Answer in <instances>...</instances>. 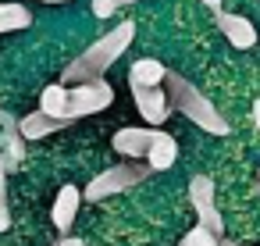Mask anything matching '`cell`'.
<instances>
[{
	"label": "cell",
	"mask_w": 260,
	"mask_h": 246,
	"mask_svg": "<svg viewBox=\"0 0 260 246\" xmlns=\"http://www.w3.org/2000/svg\"><path fill=\"white\" fill-rule=\"evenodd\" d=\"M153 171L143 164V161H125V164H114V168H104L100 175H93V182L82 189V200L96 203V200H107V196H118L139 182H146Z\"/></svg>",
	"instance_id": "3"
},
{
	"label": "cell",
	"mask_w": 260,
	"mask_h": 246,
	"mask_svg": "<svg viewBox=\"0 0 260 246\" xmlns=\"http://www.w3.org/2000/svg\"><path fill=\"white\" fill-rule=\"evenodd\" d=\"M40 4H72V0H40Z\"/></svg>",
	"instance_id": "22"
},
{
	"label": "cell",
	"mask_w": 260,
	"mask_h": 246,
	"mask_svg": "<svg viewBox=\"0 0 260 246\" xmlns=\"http://www.w3.org/2000/svg\"><path fill=\"white\" fill-rule=\"evenodd\" d=\"M217 29L224 33V40L235 47V50H249L256 47V25L242 15H232V11H217Z\"/></svg>",
	"instance_id": "7"
},
{
	"label": "cell",
	"mask_w": 260,
	"mask_h": 246,
	"mask_svg": "<svg viewBox=\"0 0 260 246\" xmlns=\"http://www.w3.org/2000/svg\"><path fill=\"white\" fill-rule=\"evenodd\" d=\"M79 203H82V189H79V186H61V193L54 196V210H50V218H54V228H57L61 235H68V228L75 225Z\"/></svg>",
	"instance_id": "9"
},
{
	"label": "cell",
	"mask_w": 260,
	"mask_h": 246,
	"mask_svg": "<svg viewBox=\"0 0 260 246\" xmlns=\"http://www.w3.org/2000/svg\"><path fill=\"white\" fill-rule=\"evenodd\" d=\"M68 121H57V118H47V114H40V111H29L22 121H18V136L25 139V143H32V139H47V136H54V132H61Z\"/></svg>",
	"instance_id": "12"
},
{
	"label": "cell",
	"mask_w": 260,
	"mask_h": 246,
	"mask_svg": "<svg viewBox=\"0 0 260 246\" xmlns=\"http://www.w3.org/2000/svg\"><path fill=\"white\" fill-rule=\"evenodd\" d=\"M146 168L150 171H168V168H175V161H178V139L171 136V132H153V143H150V150H146Z\"/></svg>",
	"instance_id": "10"
},
{
	"label": "cell",
	"mask_w": 260,
	"mask_h": 246,
	"mask_svg": "<svg viewBox=\"0 0 260 246\" xmlns=\"http://www.w3.org/2000/svg\"><path fill=\"white\" fill-rule=\"evenodd\" d=\"M132 40H136V22H118L111 33H104L86 54H79L68 68H64V75H61V82H72V86H79V82H96V79H104L107 75V68L132 47Z\"/></svg>",
	"instance_id": "1"
},
{
	"label": "cell",
	"mask_w": 260,
	"mask_h": 246,
	"mask_svg": "<svg viewBox=\"0 0 260 246\" xmlns=\"http://www.w3.org/2000/svg\"><path fill=\"white\" fill-rule=\"evenodd\" d=\"M57 246H86V242H82V239H75V235H61V242H57Z\"/></svg>",
	"instance_id": "18"
},
{
	"label": "cell",
	"mask_w": 260,
	"mask_h": 246,
	"mask_svg": "<svg viewBox=\"0 0 260 246\" xmlns=\"http://www.w3.org/2000/svg\"><path fill=\"white\" fill-rule=\"evenodd\" d=\"M32 25V11L25 4H0V33H18Z\"/></svg>",
	"instance_id": "14"
},
{
	"label": "cell",
	"mask_w": 260,
	"mask_h": 246,
	"mask_svg": "<svg viewBox=\"0 0 260 246\" xmlns=\"http://www.w3.org/2000/svg\"><path fill=\"white\" fill-rule=\"evenodd\" d=\"M153 132L157 129H121V132H114V139H111V146L125 157V161H143L146 157V150H150V143H153Z\"/></svg>",
	"instance_id": "8"
},
{
	"label": "cell",
	"mask_w": 260,
	"mask_h": 246,
	"mask_svg": "<svg viewBox=\"0 0 260 246\" xmlns=\"http://www.w3.org/2000/svg\"><path fill=\"white\" fill-rule=\"evenodd\" d=\"M164 93H168V104H171V114L178 111L182 118H189L196 129L210 132V136H228V121L221 118V111L210 104V97H203L196 89V82H189L185 75L178 72H168L164 75Z\"/></svg>",
	"instance_id": "2"
},
{
	"label": "cell",
	"mask_w": 260,
	"mask_h": 246,
	"mask_svg": "<svg viewBox=\"0 0 260 246\" xmlns=\"http://www.w3.org/2000/svg\"><path fill=\"white\" fill-rule=\"evenodd\" d=\"M253 125H256V132H260V100H253Z\"/></svg>",
	"instance_id": "19"
},
{
	"label": "cell",
	"mask_w": 260,
	"mask_h": 246,
	"mask_svg": "<svg viewBox=\"0 0 260 246\" xmlns=\"http://www.w3.org/2000/svg\"><path fill=\"white\" fill-rule=\"evenodd\" d=\"M178 246H217V235H210L207 228H200V225H196V228H189V232L182 235V242H178Z\"/></svg>",
	"instance_id": "16"
},
{
	"label": "cell",
	"mask_w": 260,
	"mask_h": 246,
	"mask_svg": "<svg viewBox=\"0 0 260 246\" xmlns=\"http://www.w3.org/2000/svg\"><path fill=\"white\" fill-rule=\"evenodd\" d=\"M217 246H246V242H235V239H217Z\"/></svg>",
	"instance_id": "21"
},
{
	"label": "cell",
	"mask_w": 260,
	"mask_h": 246,
	"mask_svg": "<svg viewBox=\"0 0 260 246\" xmlns=\"http://www.w3.org/2000/svg\"><path fill=\"white\" fill-rule=\"evenodd\" d=\"M118 8H121L118 0H93V15H96V18H114Z\"/></svg>",
	"instance_id": "17"
},
{
	"label": "cell",
	"mask_w": 260,
	"mask_h": 246,
	"mask_svg": "<svg viewBox=\"0 0 260 246\" xmlns=\"http://www.w3.org/2000/svg\"><path fill=\"white\" fill-rule=\"evenodd\" d=\"M256 189H260V178H256Z\"/></svg>",
	"instance_id": "24"
},
{
	"label": "cell",
	"mask_w": 260,
	"mask_h": 246,
	"mask_svg": "<svg viewBox=\"0 0 260 246\" xmlns=\"http://www.w3.org/2000/svg\"><path fill=\"white\" fill-rule=\"evenodd\" d=\"M164 75H168V68H164L157 57H139V61H132V68H128V86H132V89H136V86L153 89V86H164Z\"/></svg>",
	"instance_id": "11"
},
{
	"label": "cell",
	"mask_w": 260,
	"mask_h": 246,
	"mask_svg": "<svg viewBox=\"0 0 260 246\" xmlns=\"http://www.w3.org/2000/svg\"><path fill=\"white\" fill-rule=\"evenodd\" d=\"M36 111H40V114H47V118L68 121V86H61V82L47 86V89H43V97H40V107H36Z\"/></svg>",
	"instance_id": "13"
},
{
	"label": "cell",
	"mask_w": 260,
	"mask_h": 246,
	"mask_svg": "<svg viewBox=\"0 0 260 246\" xmlns=\"http://www.w3.org/2000/svg\"><path fill=\"white\" fill-rule=\"evenodd\" d=\"M189 203H192V210L200 218V228H207L210 235L221 239L224 218H221V210L214 203V182H210V175H192L189 178Z\"/></svg>",
	"instance_id": "5"
},
{
	"label": "cell",
	"mask_w": 260,
	"mask_h": 246,
	"mask_svg": "<svg viewBox=\"0 0 260 246\" xmlns=\"http://www.w3.org/2000/svg\"><path fill=\"white\" fill-rule=\"evenodd\" d=\"M118 4H136V0H118Z\"/></svg>",
	"instance_id": "23"
},
{
	"label": "cell",
	"mask_w": 260,
	"mask_h": 246,
	"mask_svg": "<svg viewBox=\"0 0 260 246\" xmlns=\"http://www.w3.org/2000/svg\"><path fill=\"white\" fill-rule=\"evenodd\" d=\"M11 228V203H8V168L0 161V232Z\"/></svg>",
	"instance_id": "15"
},
{
	"label": "cell",
	"mask_w": 260,
	"mask_h": 246,
	"mask_svg": "<svg viewBox=\"0 0 260 246\" xmlns=\"http://www.w3.org/2000/svg\"><path fill=\"white\" fill-rule=\"evenodd\" d=\"M203 8H210V11L217 15V11H221V0H203Z\"/></svg>",
	"instance_id": "20"
},
{
	"label": "cell",
	"mask_w": 260,
	"mask_h": 246,
	"mask_svg": "<svg viewBox=\"0 0 260 246\" xmlns=\"http://www.w3.org/2000/svg\"><path fill=\"white\" fill-rule=\"evenodd\" d=\"M132 100H136V111L143 114V121H146L150 129H157V125H164V121L171 118V104H168L164 86H153V89L136 86V89H132Z\"/></svg>",
	"instance_id": "6"
},
{
	"label": "cell",
	"mask_w": 260,
	"mask_h": 246,
	"mask_svg": "<svg viewBox=\"0 0 260 246\" xmlns=\"http://www.w3.org/2000/svg\"><path fill=\"white\" fill-rule=\"evenodd\" d=\"M114 104V86L96 79V82H79V86H68V121L75 118H89V114H100Z\"/></svg>",
	"instance_id": "4"
}]
</instances>
